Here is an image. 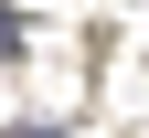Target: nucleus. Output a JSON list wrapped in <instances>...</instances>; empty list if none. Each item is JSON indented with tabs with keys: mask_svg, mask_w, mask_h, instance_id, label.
<instances>
[{
	"mask_svg": "<svg viewBox=\"0 0 149 138\" xmlns=\"http://www.w3.org/2000/svg\"><path fill=\"white\" fill-rule=\"evenodd\" d=\"M0 53H22V11H0Z\"/></svg>",
	"mask_w": 149,
	"mask_h": 138,
	"instance_id": "obj_1",
	"label": "nucleus"
}]
</instances>
